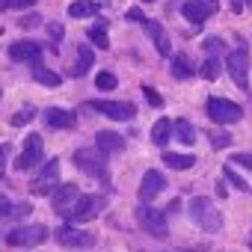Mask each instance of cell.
<instances>
[{
  "instance_id": "cell-32",
  "label": "cell",
  "mask_w": 252,
  "mask_h": 252,
  "mask_svg": "<svg viewBox=\"0 0 252 252\" xmlns=\"http://www.w3.org/2000/svg\"><path fill=\"white\" fill-rule=\"evenodd\" d=\"M143 95H146V101H149L152 107H163V98H160V92H158V89H152V86H143Z\"/></svg>"
},
{
  "instance_id": "cell-37",
  "label": "cell",
  "mask_w": 252,
  "mask_h": 252,
  "mask_svg": "<svg viewBox=\"0 0 252 252\" xmlns=\"http://www.w3.org/2000/svg\"><path fill=\"white\" fill-rule=\"evenodd\" d=\"M231 160L240 163V166H246V169H252V155H249V152H240V155H234Z\"/></svg>"
},
{
  "instance_id": "cell-11",
  "label": "cell",
  "mask_w": 252,
  "mask_h": 252,
  "mask_svg": "<svg viewBox=\"0 0 252 252\" xmlns=\"http://www.w3.org/2000/svg\"><path fill=\"white\" fill-rule=\"evenodd\" d=\"M217 9H220V0H187V3L181 6V15H184L187 21H193V24H202V21H208Z\"/></svg>"
},
{
  "instance_id": "cell-36",
  "label": "cell",
  "mask_w": 252,
  "mask_h": 252,
  "mask_svg": "<svg viewBox=\"0 0 252 252\" xmlns=\"http://www.w3.org/2000/svg\"><path fill=\"white\" fill-rule=\"evenodd\" d=\"M48 33H51V39H54V42H63V36H65L63 24H48Z\"/></svg>"
},
{
  "instance_id": "cell-26",
  "label": "cell",
  "mask_w": 252,
  "mask_h": 252,
  "mask_svg": "<svg viewBox=\"0 0 252 252\" xmlns=\"http://www.w3.org/2000/svg\"><path fill=\"white\" fill-rule=\"evenodd\" d=\"M169 134H172V122H169V119H158L155 128H152V143H155V146H166Z\"/></svg>"
},
{
  "instance_id": "cell-7",
  "label": "cell",
  "mask_w": 252,
  "mask_h": 252,
  "mask_svg": "<svg viewBox=\"0 0 252 252\" xmlns=\"http://www.w3.org/2000/svg\"><path fill=\"white\" fill-rule=\"evenodd\" d=\"M80 190H77V184H60L57 190H54V211L60 214V217H65V220H71V214H74V208H77V202H80Z\"/></svg>"
},
{
  "instance_id": "cell-30",
  "label": "cell",
  "mask_w": 252,
  "mask_h": 252,
  "mask_svg": "<svg viewBox=\"0 0 252 252\" xmlns=\"http://www.w3.org/2000/svg\"><path fill=\"white\" fill-rule=\"evenodd\" d=\"M30 116H36V110H33V107H24V110H18V113H12V119H9V125H15V128H21V125H27V122H30Z\"/></svg>"
},
{
  "instance_id": "cell-21",
  "label": "cell",
  "mask_w": 252,
  "mask_h": 252,
  "mask_svg": "<svg viewBox=\"0 0 252 252\" xmlns=\"http://www.w3.org/2000/svg\"><path fill=\"white\" fill-rule=\"evenodd\" d=\"M193 74H196V68H193V63H190L187 54L172 57V77H175V80H190Z\"/></svg>"
},
{
  "instance_id": "cell-12",
  "label": "cell",
  "mask_w": 252,
  "mask_h": 252,
  "mask_svg": "<svg viewBox=\"0 0 252 252\" xmlns=\"http://www.w3.org/2000/svg\"><path fill=\"white\" fill-rule=\"evenodd\" d=\"M163 190H166V175L160 169H149L143 175V181H140V199H143V205L146 202H155Z\"/></svg>"
},
{
  "instance_id": "cell-44",
  "label": "cell",
  "mask_w": 252,
  "mask_h": 252,
  "mask_svg": "<svg viewBox=\"0 0 252 252\" xmlns=\"http://www.w3.org/2000/svg\"><path fill=\"white\" fill-rule=\"evenodd\" d=\"M140 3H152V0H140Z\"/></svg>"
},
{
  "instance_id": "cell-1",
  "label": "cell",
  "mask_w": 252,
  "mask_h": 252,
  "mask_svg": "<svg viewBox=\"0 0 252 252\" xmlns=\"http://www.w3.org/2000/svg\"><path fill=\"white\" fill-rule=\"evenodd\" d=\"M190 220H193L202 231H208V234H217V231L222 228V214H220L217 205H214L211 199H205V196H193V199H190Z\"/></svg>"
},
{
  "instance_id": "cell-42",
  "label": "cell",
  "mask_w": 252,
  "mask_h": 252,
  "mask_svg": "<svg viewBox=\"0 0 252 252\" xmlns=\"http://www.w3.org/2000/svg\"><path fill=\"white\" fill-rule=\"evenodd\" d=\"M6 202H9V199H3V196H0V208H3V205H6Z\"/></svg>"
},
{
  "instance_id": "cell-27",
  "label": "cell",
  "mask_w": 252,
  "mask_h": 252,
  "mask_svg": "<svg viewBox=\"0 0 252 252\" xmlns=\"http://www.w3.org/2000/svg\"><path fill=\"white\" fill-rule=\"evenodd\" d=\"M89 42L95 45V48H107L110 45V36H107V21H95L92 27H89Z\"/></svg>"
},
{
  "instance_id": "cell-19",
  "label": "cell",
  "mask_w": 252,
  "mask_h": 252,
  "mask_svg": "<svg viewBox=\"0 0 252 252\" xmlns=\"http://www.w3.org/2000/svg\"><path fill=\"white\" fill-rule=\"evenodd\" d=\"M92 65H95V54H92V48L77 45V54H74V63L68 65V74H71V77H83Z\"/></svg>"
},
{
  "instance_id": "cell-22",
  "label": "cell",
  "mask_w": 252,
  "mask_h": 252,
  "mask_svg": "<svg viewBox=\"0 0 252 252\" xmlns=\"http://www.w3.org/2000/svg\"><path fill=\"white\" fill-rule=\"evenodd\" d=\"M163 163L172 166V169H193L196 166V158L193 155H175V152H163Z\"/></svg>"
},
{
  "instance_id": "cell-5",
  "label": "cell",
  "mask_w": 252,
  "mask_h": 252,
  "mask_svg": "<svg viewBox=\"0 0 252 252\" xmlns=\"http://www.w3.org/2000/svg\"><path fill=\"white\" fill-rule=\"evenodd\" d=\"M208 119H214L217 125H234L243 119V107L228 101V98H211L208 101Z\"/></svg>"
},
{
  "instance_id": "cell-45",
  "label": "cell",
  "mask_w": 252,
  "mask_h": 252,
  "mask_svg": "<svg viewBox=\"0 0 252 252\" xmlns=\"http://www.w3.org/2000/svg\"><path fill=\"white\" fill-rule=\"evenodd\" d=\"M249 246H252V237H249Z\"/></svg>"
},
{
  "instance_id": "cell-23",
  "label": "cell",
  "mask_w": 252,
  "mask_h": 252,
  "mask_svg": "<svg viewBox=\"0 0 252 252\" xmlns=\"http://www.w3.org/2000/svg\"><path fill=\"white\" fill-rule=\"evenodd\" d=\"M68 15L71 18H89V15H98V3L95 0H74L68 6Z\"/></svg>"
},
{
  "instance_id": "cell-46",
  "label": "cell",
  "mask_w": 252,
  "mask_h": 252,
  "mask_svg": "<svg viewBox=\"0 0 252 252\" xmlns=\"http://www.w3.org/2000/svg\"><path fill=\"white\" fill-rule=\"evenodd\" d=\"M0 33H3V27H0Z\"/></svg>"
},
{
  "instance_id": "cell-6",
  "label": "cell",
  "mask_w": 252,
  "mask_h": 252,
  "mask_svg": "<svg viewBox=\"0 0 252 252\" xmlns=\"http://www.w3.org/2000/svg\"><path fill=\"white\" fill-rule=\"evenodd\" d=\"M42 158H45V140L39 137V134H30L27 140H24V149H21V155L15 158V169H33V166H39L42 163Z\"/></svg>"
},
{
  "instance_id": "cell-15",
  "label": "cell",
  "mask_w": 252,
  "mask_h": 252,
  "mask_svg": "<svg viewBox=\"0 0 252 252\" xmlns=\"http://www.w3.org/2000/svg\"><path fill=\"white\" fill-rule=\"evenodd\" d=\"M39 57H42V45H36V42H30V39H24V42H12V48H9V60H15V63H39Z\"/></svg>"
},
{
  "instance_id": "cell-28",
  "label": "cell",
  "mask_w": 252,
  "mask_h": 252,
  "mask_svg": "<svg viewBox=\"0 0 252 252\" xmlns=\"http://www.w3.org/2000/svg\"><path fill=\"white\" fill-rule=\"evenodd\" d=\"M220 71H222V63H220V60H214V57H211V60H205V63H202V68H199V74H202L205 80H217V77H220Z\"/></svg>"
},
{
  "instance_id": "cell-3",
  "label": "cell",
  "mask_w": 252,
  "mask_h": 252,
  "mask_svg": "<svg viewBox=\"0 0 252 252\" xmlns=\"http://www.w3.org/2000/svg\"><path fill=\"white\" fill-rule=\"evenodd\" d=\"M74 163L80 172L92 175V178H107V155L98 152V149H77L74 152Z\"/></svg>"
},
{
  "instance_id": "cell-40",
  "label": "cell",
  "mask_w": 252,
  "mask_h": 252,
  "mask_svg": "<svg viewBox=\"0 0 252 252\" xmlns=\"http://www.w3.org/2000/svg\"><path fill=\"white\" fill-rule=\"evenodd\" d=\"M27 6H36V0H12V9H27Z\"/></svg>"
},
{
  "instance_id": "cell-13",
  "label": "cell",
  "mask_w": 252,
  "mask_h": 252,
  "mask_svg": "<svg viewBox=\"0 0 252 252\" xmlns=\"http://www.w3.org/2000/svg\"><path fill=\"white\" fill-rule=\"evenodd\" d=\"M104 205H107L104 196H89V193H86V196H80V202H77L71 220H74V222H89V220H95V217L104 211Z\"/></svg>"
},
{
  "instance_id": "cell-14",
  "label": "cell",
  "mask_w": 252,
  "mask_h": 252,
  "mask_svg": "<svg viewBox=\"0 0 252 252\" xmlns=\"http://www.w3.org/2000/svg\"><path fill=\"white\" fill-rule=\"evenodd\" d=\"M57 243L60 246H71V249H83V246H92L95 243V234L80 231V228H71V225H60L57 228Z\"/></svg>"
},
{
  "instance_id": "cell-2",
  "label": "cell",
  "mask_w": 252,
  "mask_h": 252,
  "mask_svg": "<svg viewBox=\"0 0 252 252\" xmlns=\"http://www.w3.org/2000/svg\"><path fill=\"white\" fill-rule=\"evenodd\" d=\"M57 187H60V160H45L30 181V193L33 196H51Z\"/></svg>"
},
{
  "instance_id": "cell-39",
  "label": "cell",
  "mask_w": 252,
  "mask_h": 252,
  "mask_svg": "<svg viewBox=\"0 0 252 252\" xmlns=\"http://www.w3.org/2000/svg\"><path fill=\"white\" fill-rule=\"evenodd\" d=\"M125 18H128V21H140V24L146 21V15H143L140 9H128V12H125Z\"/></svg>"
},
{
  "instance_id": "cell-43",
  "label": "cell",
  "mask_w": 252,
  "mask_h": 252,
  "mask_svg": "<svg viewBox=\"0 0 252 252\" xmlns=\"http://www.w3.org/2000/svg\"><path fill=\"white\" fill-rule=\"evenodd\" d=\"M243 6H249V9H252V0H243Z\"/></svg>"
},
{
  "instance_id": "cell-25",
  "label": "cell",
  "mask_w": 252,
  "mask_h": 252,
  "mask_svg": "<svg viewBox=\"0 0 252 252\" xmlns=\"http://www.w3.org/2000/svg\"><path fill=\"white\" fill-rule=\"evenodd\" d=\"M172 131H175V137H178L184 146H193V143H196V131H193V125H190L187 119L172 122Z\"/></svg>"
},
{
  "instance_id": "cell-17",
  "label": "cell",
  "mask_w": 252,
  "mask_h": 252,
  "mask_svg": "<svg viewBox=\"0 0 252 252\" xmlns=\"http://www.w3.org/2000/svg\"><path fill=\"white\" fill-rule=\"evenodd\" d=\"M95 149L98 152H104V155H122L125 152V137L122 134H116V131H98L95 134Z\"/></svg>"
},
{
  "instance_id": "cell-29",
  "label": "cell",
  "mask_w": 252,
  "mask_h": 252,
  "mask_svg": "<svg viewBox=\"0 0 252 252\" xmlns=\"http://www.w3.org/2000/svg\"><path fill=\"white\" fill-rule=\"evenodd\" d=\"M95 86H98L101 92H110V89H116V86H119V77H116L113 71H101V74L95 77Z\"/></svg>"
},
{
  "instance_id": "cell-16",
  "label": "cell",
  "mask_w": 252,
  "mask_h": 252,
  "mask_svg": "<svg viewBox=\"0 0 252 252\" xmlns=\"http://www.w3.org/2000/svg\"><path fill=\"white\" fill-rule=\"evenodd\" d=\"M45 122H48V128H54V131H71L74 125H77V116H74L71 110L48 107V110H45Z\"/></svg>"
},
{
  "instance_id": "cell-24",
  "label": "cell",
  "mask_w": 252,
  "mask_h": 252,
  "mask_svg": "<svg viewBox=\"0 0 252 252\" xmlns=\"http://www.w3.org/2000/svg\"><path fill=\"white\" fill-rule=\"evenodd\" d=\"M33 80L36 83H42V86H60V74L57 71H51L48 65H42V63H36L33 65Z\"/></svg>"
},
{
  "instance_id": "cell-33",
  "label": "cell",
  "mask_w": 252,
  "mask_h": 252,
  "mask_svg": "<svg viewBox=\"0 0 252 252\" xmlns=\"http://www.w3.org/2000/svg\"><path fill=\"white\" fill-rule=\"evenodd\" d=\"M39 24H42L39 12H33V15H24V18L18 21V27H24V30H33V27H39Z\"/></svg>"
},
{
  "instance_id": "cell-4",
  "label": "cell",
  "mask_w": 252,
  "mask_h": 252,
  "mask_svg": "<svg viewBox=\"0 0 252 252\" xmlns=\"http://www.w3.org/2000/svg\"><path fill=\"white\" fill-rule=\"evenodd\" d=\"M137 222H140V228H143L146 234H152V237H166V234H169L166 214L158 211V208H152V205H140V208H137Z\"/></svg>"
},
{
  "instance_id": "cell-31",
  "label": "cell",
  "mask_w": 252,
  "mask_h": 252,
  "mask_svg": "<svg viewBox=\"0 0 252 252\" xmlns=\"http://www.w3.org/2000/svg\"><path fill=\"white\" fill-rule=\"evenodd\" d=\"M208 140H211L214 149H225V146H231V137L222 134V131H208Z\"/></svg>"
},
{
  "instance_id": "cell-18",
  "label": "cell",
  "mask_w": 252,
  "mask_h": 252,
  "mask_svg": "<svg viewBox=\"0 0 252 252\" xmlns=\"http://www.w3.org/2000/svg\"><path fill=\"white\" fill-rule=\"evenodd\" d=\"M143 27H146V33L152 36V42H155L158 54H160V57H169V54H172V45H169V36H166V30H163L158 21H152V18H146V21H143Z\"/></svg>"
},
{
  "instance_id": "cell-38",
  "label": "cell",
  "mask_w": 252,
  "mask_h": 252,
  "mask_svg": "<svg viewBox=\"0 0 252 252\" xmlns=\"http://www.w3.org/2000/svg\"><path fill=\"white\" fill-rule=\"evenodd\" d=\"M202 45H205V51H208V54H217V51L222 48V42H220V39H205Z\"/></svg>"
},
{
  "instance_id": "cell-20",
  "label": "cell",
  "mask_w": 252,
  "mask_h": 252,
  "mask_svg": "<svg viewBox=\"0 0 252 252\" xmlns=\"http://www.w3.org/2000/svg\"><path fill=\"white\" fill-rule=\"evenodd\" d=\"M30 214V205L27 202H6L0 208V225L3 222H15V220H24Z\"/></svg>"
},
{
  "instance_id": "cell-34",
  "label": "cell",
  "mask_w": 252,
  "mask_h": 252,
  "mask_svg": "<svg viewBox=\"0 0 252 252\" xmlns=\"http://www.w3.org/2000/svg\"><path fill=\"white\" fill-rule=\"evenodd\" d=\"M225 178H228V181H231V184H234L237 190H249V184H246V181H243L240 175H234V169H231V166H225Z\"/></svg>"
},
{
  "instance_id": "cell-41",
  "label": "cell",
  "mask_w": 252,
  "mask_h": 252,
  "mask_svg": "<svg viewBox=\"0 0 252 252\" xmlns=\"http://www.w3.org/2000/svg\"><path fill=\"white\" fill-rule=\"evenodd\" d=\"M6 9H12V0H0V12H6Z\"/></svg>"
},
{
  "instance_id": "cell-35",
  "label": "cell",
  "mask_w": 252,
  "mask_h": 252,
  "mask_svg": "<svg viewBox=\"0 0 252 252\" xmlns=\"http://www.w3.org/2000/svg\"><path fill=\"white\" fill-rule=\"evenodd\" d=\"M9 152H12L9 143H0V178H3V172H6V158H9Z\"/></svg>"
},
{
  "instance_id": "cell-10",
  "label": "cell",
  "mask_w": 252,
  "mask_h": 252,
  "mask_svg": "<svg viewBox=\"0 0 252 252\" xmlns=\"http://www.w3.org/2000/svg\"><path fill=\"white\" fill-rule=\"evenodd\" d=\"M89 107L104 113L107 119H116V122H131L137 113V107L131 101H89Z\"/></svg>"
},
{
  "instance_id": "cell-8",
  "label": "cell",
  "mask_w": 252,
  "mask_h": 252,
  "mask_svg": "<svg viewBox=\"0 0 252 252\" xmlns=\"http://www.w3.org/2000/svg\"><path fill=\"white\" fill-rule=\"evenodd\" d=\"M48 240V228L45 225H18V228H12L9 234H6V243L9 246H39V243H45Z\"/></svg>"
},
{
  "instance_id": "cell-9",
  "label": "cell",
  "mask_w": 252,
  "mask_h": 252,
  "mask_svg": "<svg viewBox=\"0 0 252 252\" xmlns=\"http://www.w3.org/2000/svg\"><path fill=\"white\" fill-rule=\"evenodd\" d=\"M225 71L231 74V80L243 92H249V57H246V51H231L225 57Z\"/></svg>"
}]
</instances>
